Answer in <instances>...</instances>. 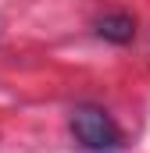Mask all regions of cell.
<instances>
[{"mask_svg": "<svg viewBox=\"0 0 150 153\" xmlns=\"http://www.w3.org/2000/svg\"><path fill=\"white\" fill-rule=\"evenodd\" d=\"M68 128H72L75 143H79L82 150H89V153H118L125 146L122 128H118L114 117L107 114L104 107H97V103H79V107H72Z\"/></svg>", "mask_w": 150, "mask_h": 153, "instance_id": "6da1fadb", "label": "cell"}, {"mask_svg": "<svg viewBox=\"0 0 150 153\" xmlns=\"http://www.w3.org/2000/svg\"><path fill=\"white\" fill-rule=\"evenodd\" d=\"M93 32L100 39H107V43H132V36H136V18L125 14V11H107V14H100L93 22Z\"/></svg>", "mask_w": 150, "mask_h": 153, "instance_id": "7a4b0ae2", "label": "cell"}]
</instances>
